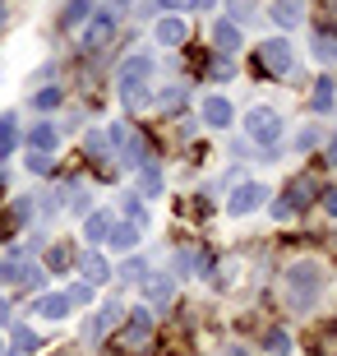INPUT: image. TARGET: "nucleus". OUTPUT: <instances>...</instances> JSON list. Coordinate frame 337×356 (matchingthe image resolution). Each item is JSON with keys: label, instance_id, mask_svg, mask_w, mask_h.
<instances>
[{"label": "nucleus", "instance_id": "obj_37", "mask_svg": "<svg viewBox=\"0 0 337 356\" xmlns=\"http://www.w3.org/2000/svg\"><path fill=\"white\" fill-rule=\"evenodd\" d=\"M328 167H337V134L328 139Z\"/></svg>", "mask_w": 337, "mask_h": 356}, {"label": "nucleus", "instance_id": "obj_3", "mask_svg": "<svg viewBox=\"0 0 337 356\" xmlns=\"http://www.w3.org/2000/svg\"><path fill=\"white\" fill-rule=\"evenodd\" d=\"M116 24H120V19H116L111 10H92V19L83 24V38H79V47H83V51H102L106 42L116 38Z\"/></svg>", "mask_w": 337, "mask_h": 356}, {"label": "nucleus", "instance_id": "obj_1", "mask_svg": "<svg viewBox=\"0 0 337 356\" xmlns=\"http://www.w3.org/2000/svg\"><path fill=\"white\" fill-rule=\"evenodd\" d=\"M319 291H324V268L310 264V259H300V264L286 268V305L291 310H314V301H319Z\"/></svg>", "mask_w": 337, "mask_h": 356}, {"label": "nucleus", "instance_id": "obj_29", "mask_svg": "<svg viewBox=\"0 0 337 356\" xmlns=\"http://www.w3.org/2000/svg\"><path fill=\"white\" fill-rule=\"evenodd\" d=\"M263 347H268L272 356H286V352H291V338H286L282 329H272V333H268V343H263Z\"/></svg>", "mask_w": 337, "mask_h": 356}, {"label": "nucleus", "instance_id": "obj_30", "mask_svg": "<svg viewBox=\"0 0 337 356\" xmlns=\"http://www.w3.org/2000/svg\"><path fill=\"white\" fill-rule=\"evenodd\" d=\"M28 172L33 176H51V153H28Z\"/></svg>", "mask_w": 337, "mask_h": 356}, {"label": "nucleus", "instance_id": "obj_10", "mask_svg": "<svg viewBox=\"0 0 337 356\" xmlns=\"http://www.w3.org/2000/svg\"><path fill=\"white\" fill-rule=\"evenodd\" d=\"M143 236V227L134 222H111V232H106V245H116V250H134Z\"/></svg>", "mask_w": 337, "mask_h": 356}, {"label": "nucleus", "instance_id": "obj_4", "mask_svg": "<svg viewBox=\"0 0 337 356\" xmlns=\"http://www.w3.org/2000/svg\"><path fill=\"white\" fill-rule=\"evenodd\" d=\"M148 343H153V315H148V310H134V315L125 319V329H120V347H125V352H143Z\"/></svg>", "mask_w": 337, "mask_h": 356}, {"label": "nucleus", "instance_id": "obj_33", "mask_svg": "<svg viewBox=\"0 0 337 356\" xmlns=\"http://www.w3.org/2000/svg\"><path fill=\"white\" fill-rule=\"evenodd\" d=\"M314 144H319V130H314V125H305V130L296 134V148L305 153V148H314Z\"/></svg>", "mask_w": 337, "mask_h": 356}, {"label": "nucleus", "instance_id": "obj_9", "mask_svg": "<svg viewBox=\"0 0 337 356\" xmlns=\"http://www.w3.org/2000/svg\"><path fill=\"white\" fill-rule=\"evenodd\" d=\"M204 125L227 130V125H231V102H227V97H204Z\"/></svg>", "mask_w": 337, "mask_h": 356}, {"label": "nucleus", "instance_id": "obj_32", "mask_svg": "<svg viewBox=\"0 0 337 356\" xmlns=\"http://www.w3.org/2000/svg\"><path fill=\"white\" fill-rule=\"evenodd\" d=\"M143 190H148V195L162 190V172H157V167H143Z\"/></svg>", "mask_w": 337, "mask_h": 356}, {"label": "nucleus", "instance_id": "obj_40", "mask_svg": "<svg viewBox=\"0 0 337 356\" xmlns=\"http://www.w3.org/2000/svg\"><path fill=\"white\" fill-rule=\"evenodd\" d=\"M231 356H245V352H240V347H231Z\"/></svg>", "mask_w": 337, "mask_h": 356}, {"label": "nucleus", "instance_id": "obj_26", "mask_svg": "<svg viewBox=\"0 0 337 356\" xmlns=\"http://www.w3.org/2000/svg\"><path fill=\"white\" fill-rule=\"evenodd\" d=\"M120 209H125V222H134V227L148 222V218H143V209H139V195H125V199H120Z\"/></svg>", "mask_w": 337, "mask_h": 356}, {"label": "nucleus", "instance_id": "obj_11", "mask_svg": "<svg viewBox=\"0 0 337 356\" xmlns=\"http://www.w3.org/2000/svg\"><path fill=\"white\" fill-rule=\"evenodd\" d=\"M79 273H83L79 282H88V287H97V282H106V277H111V273H106V259L97 250H88L83 259H79Z\"/></svg>", "mask_w": 337, "mask_h": 356}, {"label": "nucleus", "instance_id": "obj_39", "mask_svg": "<svg viewBox=\"0 0 337 356\" xmlns=\"http://www.w3.org/2000/svg\"><path fill=\"white\" fill-rule=\"evenodd\" d=\"M328 213H333V218H337V195H328Z\"/></svg>", "mask_w": 337, "mask_h": 356}, {"label": "nucleus", "instance_id": "obj_2", "mask_svg": "<svg viewBox=\"0 0 337 356\" xmlns=\"http://www.w3.org/2000/svg\"><path fill=\"white\" fill-rule=\"evenodd\" d=\"M148 74H153V56H130L125 65H120V74H116V83H120V97L130 106H143L148 102Z\"/></svg>", "mask_w": 337, "mask_h": 356}, {"label": "nucleus", "instance_id": "obj_21", "mask_svg": "<svg viewBox=\"0 0 337 356\" xmlns=\"http://www.w3.org/2000/svg\"><path fill=\"white\" fill-rule=\"evenodd\" d=\"M213 38H217V47H222V51H236V47H240V28H236V24H227V19H222V24H217V33H213Z\"/></svg>", "mask_w": 337, "mask_h": 356}, {"label": "nucleus", "instance_id": "obj_23", "mask_svg": "<svg viewBox=\"0 0 337 356\" xmlns=\"http://www.w3.org/2000/svg\"><path fill=\"white\" fill-rule=\"evenodd\" d=\"M10 343L14 347H19V352H38V333H33V329H10Z\"/></svg>", "mask_w": 337, "mask_h": 356}, {"label": "nucleus", "instance_id": "obj_18", "mask_svg": "<svg viewBox=\"0 0 337 356\" xmlns=\"http://www.w3.org/2000/svg\"><path fill=\"white\" fill-rule=\"evenodd\" d=\"M143 291H148V301H153V305H171V296H176L171 277H148V282H143Z\"/></svg>", "mask_w": 337, "mask_h": 356}, {"label": "nucleus", "instance_id": "obj_20", "mask_svg": "<svg viewBox=\"0 0 337 356\" xmlns=\"http://www.w3.org/2000/svg\"><path fill=\"white\" fill-rule=\"evenodd\" d=\"M14 144H19V130H14V116L5 111V116H0V158H10Z\"/></svg>", "mask_w": 337, "mask_h": 356}, {"label": "nucleus", "instance_id": "obj_8", "mask_svg": "<svg viewBox=\"0 0 337 356\" xmlns=\"http://www.w3.org/2000/svg\"><path fill=\"white\" fill-rule=\"evenodd\" d=\"M153 38H157V47H181V42L190 38V28H185L181 19H157Z\"/></svg>", "mask_w": 337, "mask_h": 356}, {"label": "nucleus", "instance_id": "obj_13", "mask_svg": "<svg viewBox=\"0 0 337 356\" xmlns=\"http://www.w3.org/2000/svg\"><path fill=\"white\" fill-rule=\"evenodd\" d=\"M310 195H319V185L310 181V176H305V181H291V190H286V213H296V209H305V204H310Z\"/></svg>", "mask_w": 337, "mask_h": 356}, {"label": "nucleus", "instance_id": "obj_22", "mask_svg": "<svg viewBox=\"0 0 337 356\" xmlns=\"http://www.w3.org/2000/svg\"><path fill=\"white\" fill-rule=\"evenodd\" d=\"M116 319H120V305H102V315L92 319V338H102V333L111 329V324H116Z\"/></svg>", "mask_w": 337, "mask_h": 356}, {"label": "nucleus", "instance_id": "obj_12", "mask_svg": "<svg viewBox=\"0 0 337 356\" xmlns=\"http://www.w3.org/2000/svg\"><path fill=\"white\" fill-rule=\"evenodd\" d=\"M272 19H277V24L282 28H296L300 19H305V0H272Z\"/></svg>", "mask_w": 337, "mask_h": 356}, {"label": "nucleus", "instance_id": "obj_41", "mask_svg": "<svg viewBox=\"0 0 337 356\" xmlns=\"http://www.w3.org/2000/svg\"><path fill=\"white\" fill-rule=\"evenodd\" d=\"M120 5H130V0H120Z\"/></svg>", "mask_w": 337, "mask_h": 356}, {"label": "nucleus", "instance_id": "obj_17", "mask_svg": "<svg viewBox=\"0 0 337 356\" xmlns=\"http://www.w3.org/2000/svg\"><path fill=\"white\" fill-rule=\"evenodd\" d=\"M28 144H33V153H51V148H56V125H51V120H42V125H33V134H28Z\"/></svg>", "mask_w": 337, "mask_h": 356}, {"label": "nucleus", "instance_id": "obj_24", "mask_svg": "<svg viewBox=\"0 0 337 356\" xmlns=\"http://www.w3.org/2000/svg\"><path fill=\"white\" fill-rule=\"evenodd\" d=\"M120 162H125V167H143V144L139 139H125V144H120Z\"/></svg>", "mask_w": 337, "mask_h": 356}, {"label": "nucleus", "instance_id": "obj_7", "mask_svg": "<svg viewBox=\"0 0 337 356\" xmlns=\"http://www.w3.org/2000/svg\"><path fill=\"white\" fill-rule=\"evenodd\" d=\"M259 65L272 70V74H286V70H291V47H286L282 38H277V42H263V47H259Z\"/></svg>", "mask_w": 337, "mask_h": 356}, {"label": "nucleus", "instance_id": "obj_31", "mask_svg": "<svg viewBox=\"0 0 337 356\" xmlns=\"http://www.w3.org/2000/svg\"><path fill=\"white\" fill-rule=\"evenodd\" d=\"M143 273H148V268H143V259H125V264H120V282H139Z\"/></svg>", "mask_w": 337, "mask_h": 356}, {"label": "nucleus", "instance_id": "obj_25", "mask_svg": "<svg viewBox=\"0 0 337 356\" xmlns=\"http://www.w3.org/2000/svg\"><path fill=\"white\" fill-rule=\"evenodd\" d=\"M333 106V79H319L314 83V111H328Z\"/></svg>", "mask_w": 337, "mask_h": 356}, {"label": "nucleus", "instance_id": "obj_34", "mask_svg": "<svg viewBox=\"0 0 337 356\" xmlns=\"http://www.w3.org/2000/svg\"><path fill=\"white\" fill-rule=\"evenodd\" d=\"M33 102H38L42 111H47V106H56V102H60V92H56V88H42L38 97H33Z\"/></svg>", "mask_w": 337, "mask_h": 356}, {"label": "nucleus", "instance_id": "obj_6", "mask_svg": "<svg viewBox=\"0 0 337 356\" xmlns=\"http://www.w3.org/2000/svg\"><path fill=\"white\" fill-rule=\"evenodd\" d=\"M263 199H268V190H263V185L240 181V185L231 190V199H227V213H231V218H245V213H254V209H259Z\"/></svg>", "mask_w": 337, "mask_h": 356}, {"label": "nucleus", "instance_id": "obj_36", "mask_svg": "<svg viewBox=\"0 0 337 356\" xmlns=\"http://www.w3.org/2000/svg\"><path fill=\"white\" fill-rule=\"evenodd\" d=\"M190 0H153V10H185Z\"/></svg>", "mask_w": 337, "mask_h": 356}, {"label": "nucleus", "instance_id": "obj_16", "mask_svg": "<svg viewBox=\"0 0 337 356\" xmlns=\"http://www.w3.org/2000/svg\"><path fill=\"white\" fill-rule=\"evenodd\" d=\"M111 222H116L111 213H88V222H83V241H92V245H97V241H106Z\"/></svg>", "mask_w": 337, "mask_h": 356}, {"label": "nucleus", "instance_id": "obj_42", "mask_svg": "<svg viewBox=\"0 0 337 356\" xmlns=\"http://www.w3.org/2000/svg\"><path fill=\"white\" fill-rule=\"evenodd\" d=\"M0 19H5V10H0Z\"/></svg>", "mask_w": 337, "mask_h": 356}, {"label": "nucleus", "instance_id": "obj_19", "mask_svg": "<svg viewBox=\"0 0 337 356\" xmlns=\"http://www.w3.org/2000/svg\"><path fill=\"white\" fill-rule=\"evenodd\" d=\"M79 19H83V24L92 19V0H69V5H65V14H60V24H65V28H74Z\"/></svg>", "mask_w": 337, "mask_h": 356}, {"label": "nucleus", "instance_id": "obj_38", "mask_svg": "<svg viewBox=\"0 0 337 356\" xmlns=\"http://www.w3.org/2000/svg\"><path fill=\"white\" fill-rule=\"evenodd\" d=\"M190 5H199V10H213V5H217V0H190Z\"/></svg>", "mask_w": 337, "mask_h": 356}, {"label": "nucleus", "instance_id": "obj_5", "mask_svg": "<svg viewBox=\"0 0 337 356\" xmlns=\"http://www.w3.org/2000/svg\"><path fill=\"white\" fill-rule=\"evenodd\" d=\"M245 130L254 144H277V134H282V120H277V111H268V106H254L245 116Z\"/></svg>", "mask_w": 337, "mask_h": 356}, {"label": "nucleus", "instance_id": "obj_14", "mask_svg": "<svg viewBox=\"0 0 337 356\" xmlns=\"http://www.w3.org/2000/svg\"><path fill=\"white\" fill-rule=\"evenodd\" d=\"M28 273H33V268H28L19 254H5V259H0V282H5V287H14V282H28Z\"/></svg>", "mask_w": 337, "mask_h": 356}, {"label": "nucleus", "instance_id": "obj_35", "mask_svg": "<svg viewBox=\"0 0 337 356\" xmlns=\"http://www.w3.org/2000/svg\"><path fill=\"white\" fill-rule=\"evenodd\" d=\"M47 264H51V268H65L69 264V250H65V245H56V250L47 254Z\"/></svg>", "mask_w": 337, "mask_h": 356}, {"label": "nucleus", "instance_id": "obj_28", "mask_svg": "<svg viewBox=\"0 0 337 356\" xmlns=\"http://www.w3.org/2000/svg\"><path fill=\"white\" fill-rule=\"evenodd\" d=\"M65 301H69V310H74V305H88L92 301V287H88V282H74V287L65 291Z\"/></svg>", "mask_w": 337, "mask_h": 356}, {"label": "nucleus", "instance_id": "obj_27", "mask_svg": "<svg viewBox=\"0 0 337 356\" xmlns=\"http://www.w3.org/2000/svg\"><path fill=\"white\" fill-rule=\"evenodd\" d=\"M314 56H319L324 65H328V60H337V42L328 38V33H319V38H314Z\"/></svg>", "mask_w": 337, "mask_h": 356}, {"label": "nucleus", "instance_id": "obj_15", "mask_svg": "<svg viewBox=\"0 0 337 356\" xmlns=\"http://www.w3.org/2000/svg\"><path fill=\"white\" fill-rule=\"evenodd\" d=\"M38 315H42V319H65V315H69V301H65V291H51V296H38Z\"/></svg>", "mask_w": 337, "mask_h": 356}]
</instances>
